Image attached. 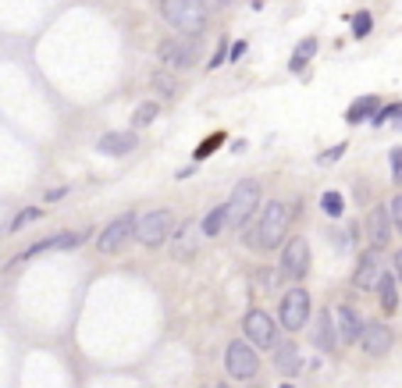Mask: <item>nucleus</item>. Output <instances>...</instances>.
Masks as SVG:
<instances>
[{
  "instance_id": "1",
  "label": "nucleus",
  "mask_w": 402,
  "mask_h": 388,
  "mask_svg": "<svg viewBox=\"0 0 402 388\" xmlns=\"http://www.w3.org/2000/svg\"><path fill=\"white\" fill-rule=\"evenodd\" d=\"M288 225H292V207L281 203V200H271V203H264L256 221L242 228V246L256 249V253L281 249L288 242Z\"/></svg>"
},
{
  "instance_id": "2",
  "label": "nucleus",
  "mask_w": 402,
  "mask_h": 388,
  "mask_svg": "<svg viewBox=\"0 0 402 388\" xmlns=\"http://www.w3.org/2000/svg\"><path fill=\"white\" fill-rule=\"evenodd\" d=\"M256 210H264V189L256 178H242L228 196V228L242 232L246 225L256 221Z\"/></svg>"
},
{
  "instance_id": "3",
  "label": "nucleus",
  "mask_w": 402,
  "mask_h": 388,
  "mask_svg": "<svg viewBox=\"0 0 402 388\" xmlns=\"http://www.w3.org/2000/svg\"><path fill=\"white\" fill-rule=\"evenodd\" d=\"M161 18L182 36H200L207 29V4L203 0H161Z\"/></svg>"
},
{
  "instance_id": "4",
  "label": "nucleus",
  "mask_w": 402,
  "mask_h": 388,
  "mask_svg": "<svg viewBox=\"0 0 402 388\" xmlns=\"http://www.w3.org/2000/svg\"><path fill=\"white\" fill-rule=\"evenodd\" d=\"M175 228H178L175 214H171L168 207H157V210H150V214L139 217V225H136V242L146 246V249H157V246L171 242Z\"/></svg>"
},
{
  "instance_id": "5",
  "label": "nucleus",
  "mask_w": 402,
  "mask_h": 388,
  "mask_svg": "<svg viewBox=\"0 0 402 388\" xmlns=\"http://www.w3.org/2000/svg\"><path fill=\"white\" fill-rule=\"evenodd\" d=\"M278 324L285 331H303L310 324V292L303 285H292L278 299Z\"/></svg>"
},
{
  "instance_id": "6",
  "label": "nucleus",
  "mask_w": 402,
  "mask_h": 388,
  "mask_svg": "<svg viewBox=\"0 0 402 388\" xmlns=\"http://www.w3.org/2000/svg\"><path fill=\"white\" fill-rule=\"evenodd\" d=\"M278 331H281V324H274V317L267 313V310H260V306H253V310H246V317H242V335H246V342L260 352V349H274L278 345Z\"/></svg>"
},
{
  "instance_id": "7",
  "label": "nucleus",
  "mask_w": 402,
  "mask_h": 388,
  "mask_svg": "<svg viewBox=\"0 0 402 388\" xmlns=\"http://www.w3.org/2000/svg\"><path fill=\"white\" fill-rule=\"evenodd\" d=\"M278 274L281 281H303L310 274V242L303 235H288V242L281 246Z\"/></svg>"
},
{
  "instance_id": "8",
  "label": "nucleus",
  "mask_w": 402,
  "mask_h": 388,
  "mask_svg": "<svg viewBox=\"0 0 402 388\" xmlns=\"http://www.w3.org/2000/svg\"><path fill=\"white\" fill-rule=\"evenodd\" d=\"M224 370H228L235 381H249V377H256V370H260V352H256L246 338H235V342H228V349H224Z\"/></svg>"
},
{
  "instance_id": "9",
  "label": "nucleus",
  "mask_w": 402,
  "mask_h": 388,
  "mask_svg": "<svg viewBox=\"0 0 402 388\" xmlns=\"http://www.w3.org/2000/svg\"><path fill=\"white\" fill-rule=\"evenodd\" d=\"M136 225H139V214H132V210L118 214V217L100 232L97 249H100V253H118V249H125L129 242H136Z\"/></svg>"
},
{
  "instance_id": "10",
  "label": "nucleus",
  "mask_w": 402,
  "mask_h": 388,
  "mask_svg": "<svg viewBox=\"0 0 402 388\" xmlns=\"http://www.w3.org/2000/svg\"><path fill=\"white\" fill-rule=\"evenodd\" d=\"M363 228H366V239H370V249H384L391 242V214H388V203H377L366 210L363 217Z\"/></svg>"
},
{
  "instance_id": "11",
  "label": "nucleus",
  "mask_w": 402,
  "mask_h": 388,
  "mask_svg": "<svg viewBox=\"0 0 402 388\" xmlns=\"http://www.w3.org/2000/svg\"><path fill=\"white\" fill-rule=\"evenodd\" d=\"M381 278H384V267H381L377 249H363L359 260H356V271H352V285L359 292H374L381 285Z\"/></svg>"
},
{
  "instance_id": "12",
  "label": "nucleus",
  "mask_w": 402,
  "mask_h": 388,
  "mask_svg": "<svg viewBox=\"0 0 402 388\" xmlns=\"http://www.w3.org/2000/svg\"><path fill=\"white\" fill-rule=\"evenodd\" d=\"M391 342H395V331L384 324V320H363V335H359V349L366 352V356H384L388 349H391Z\"/></svg>"
},
{
  "instance_id": "13",
  "label": "nucleus",
  "mask_w": 402,
  "mask_h": 388,
  "mask_svg": "<svg viewBox=\"0 0 402 388\" xmlns=\"http://www.w3.org/2000/svg\"><path fill=\"white\" fill-rule=\"evenodd\" d=\"M200 235H203V228H200L196 217L182 221V225L175 228V235H171V257H175V260H192L196 249H200Z\"/></svg>"
},
{
  "instance_id": "14",
  "label": "nucleus",
  "mask_w": 402,
  "mask_h": 388,
  "mask_svg": "<svg viewBox=\"0 0 402 388\" xmlns=\"http://www.w3.org/2000/svg\"><path fill=\"white\" fill-rule=\"evenodd\" d=\"M157 58H161L164 72H182L192 65V43L189 40H164L157 47Z\"/></svg>"
},
{
  "instance_id": "15",
  "label": "nucleus",
  "mask_w": 402,
  "mask_h": 388,
  "mask_svg": "<svg viewBox=\"0 0 402 388\" xmlns=\"http://www.w3.org/2000/svg\"><path fill=\"white\" fill-rule=\"evenodd\" d=\"M310 345H313L317 352H335V345H338V328H335V313L320 310V313L313 317V328H310Z\"/></svg>"
},
{
  "instance_id": "16",
  "label": "nucleus",
  "mask_w": 402,
  "mask_h": 388,
  "mask_svg": "<svg viewBox=\"0 0 402 388\" xmlns=\"http://www.w3.org/2000/svg\"><path fill=\"white\" fill-rule=\"evenodd\" d=\"M86 239H89V232H61V235H50V239L33 242L18 260H29V257H40V253H54V249H75V246H82Z\"/></svg>"
},
{
  "instance_id": "17",
  "label": "nucleus",
  "mask_w": 402,
  "mask_h": 388,
  "mask_svg": "<svg viewBox=\"0 0 402 388\" xmlns=\"http://www.w3.org/2000/svg\"><path fill=\"white\" fill-rule=\"evenodd\" d=\"M335 328H338V342H342V345L359 342V335H363V317L356 313V306H352V303L335 306Z\"/></svg>"
},
{
  "instance_id": "18",
  "label": "nucleus",
  "mask_w": 402,
  "mask_h": 388,
  "mask_svg": "<svg viewBox=\"0 0 402 388\" xmlns=\"http://www.w3.org/2000/svg\"><path fill=\"white\" fill-rule=\"evenodd\" d=\"M136 146H139V136L136 132H107L97 143V150L104 157H125V153H136Z\"/></svg>"
},
{
  "instance_id": "19",
  "label": "nucleus",
  "mask_w": 402,
  "mask_h": 388,
  "mask_svg": "<svg viewBox=\"0 0 402 388\" xmlns=\"http://www.w3.org/2000/svg\"><path fill=\"white\" fill-rule=\"evenodd\" d=\"M274 367H278V374L292 377V374L303 367L299 345H295V342H278V345H274Z\"/></svg>"
},
{
  "instance_id": "20",
  "label": "nucleus",
  "mask_w": 402,
  "mask_h": 388,
  "mask_svg": "<svg viewBox=\"0 0 402 388\" xmlns=\"http://www.w3.org/2000/svg\"><path fill=\"white\" fill-rule=\"evenodd\" d=\"M381 111V100L370 93V97H356L352 104H349V111H345V122L349 125H363V122H370L374 114Z\"/></svg>"
},
{
  "instance_id": "21",
  "label": "nucleus",
  "mask_w": 402,
  "mask_h": 388,
  "mask_svg": "<svg viewBox=\"0 0 402 388\" xmlns=\"http://www.w3.org/2000/svg\"><path fill=\"white\" fill-rule=\"evenodd\" d=\"M200 228H203V239H217V235L228 228V203L210 207V210H207V217L200 221Z\"/></svg>"
},
{
  "instance_id": "22",
  "label": "nucleus",
  "mask_w": 402,
  "mask_h": 388,
  "mask_svg": "<svg viewBox=\"0 0 402 388\" xmlns=\"http://www.w3.org/2000/svg\"><path fill=\"white\" fill-rule=\"evenodd\" d=\"M313 54H317V40L313 36H306V40H299V47L292 50V58H288V72H303L310 61H313Z\"/></svg>"
},
{
  "instance_id": "23",
  "label": "nucleus",
  "mask_w": 402,
  "mask_h": 388,
  "mask_svg": "<svg viewBox=\"0 0 402 388\" xmlns=\"http://www.w3.org/2000/svg\"><path fill=\"white\" fill-rule=\"evenodd\" d=\"M377 296H381V310H384V313H395V310H398V285H395V274H384V278H381Z\"/></svg>"
},
{
  "instance_id": "24",
  "label": "nucleus",
  "mask_w": 402,
  "mask_h": 388,
  "mask_svg": "<svg viewBox=\"0 0 402 388\" xmlns=\"http://www.w3.org/2000/svg\"><path fill=\"white\" fill-rule=\"evenodd\" d=\"M320 210H324L327 217H342V214H345V200H342V193H338V189H327V193L320 196Z\"/></svg>"
},
{
  "instance_id": "25",
  "label": "nucleus",
  "mask_w": 402,
  "mask_h": 388,
  "mask_svg": "<svg viewBox=\"0 0 402 388\" xmlns=\"http://www.w3.org/2000/svg\"><path fill=\"white\" fill-rule=\"evenodd\" d=\"M374 33V15L370 11H356L352 15V40H366Z\"/></svg>"
},
{
  "instance_id": "26",
  "label": "nucleus",
  "mask_w": 402,
  "mask_h": 388,
  "mask_svg": "<svg viewBox=\"0 0 402 388\" xmlns=\"http://www.w3.org/2000/svg\"><path fill=\"white\" fill-rule=\"evenodd\" d=\"M157 114H161V107H157L153 100H146V104H139V107H136V114H132V125H136V129H146L150 122H157Z\"/></svg>"
},
{
  "instance_id": "27",
  "label": "nucleus",
  "mask_w": 402,
  "mask_h": 388,
  "mask_svg": "<svg viewBox=\"0 0 402 388\" xmlns=\"http://www.w3.org/2000/svg\"><path fill=\"white\" fill-rule=\"evenodd\" d=\"M224 139H228L224 132H210V136H207V139H203V143L192 150V157H196V161H207V157H210V153H214V150L224 143Z\"/></svg>"
},
{
  "instance_id": "28",
  "label": "nucleus",
  "mask_w": 402,
  "mask_h": 388,
  "mask_svg": "<svg viewBox=\"0 0 402 388\" xmlns=\"http://www.w3.org/2000/svg\"><path fill=\"white\" fill-rule=\"evenodd\" d=\"M398 114H402V104H381V111L370 118V125H374V129H384V125L395 122Z\"/></svg>"
},
{
  "instance_id": "29",
  "label": "nucleus",
  "mask_w": 402,
  "mask_h": 388,
  "mask_svg": "<svg viewBox=\"0 0 402 388\" xmlns=\"http://www.w3.org/2000/svg\"><path fill=\"white\" fill-rule=\"evenodd\" d=\"M40 217H43V210H40V207H26V210L11 221V232H18V228H26V225H33V221H40Z\"/></svg>"
},
{
  "instance_id": "30",
  "label": "nucleus",
  "mask_w": 402,
  "mask_h": 388,
  "mask_svg": "<svg viewBox=\"0 0 402 388\" xmlns=\"http://www.w3.org/2000/svg\"><path fill=\"white\" fill-rule=\"evenodd\" d=\"M388 214H391V228L402 235V193H395V196L388 200Z\"/></svg>"
},
{
  "instance_id": "31",
  "label": "nucleus",
  "mask_w": 402,
  "mask_h": 388,
  "mask_svg": "<svg viewBox=\"0 0 402 388\" xmlns=\"http://www.w3.org/2000/svg\"><path fill=\"white\" fill-rule=\"evenodd\" d=\"M388 164H391V178H395V185H402V150H398V146L388 153Z\"/></svg>"
},
{
  "instance_id": "32",
  "label": "nucleus",
  "mask_w": 402,
  "mask_h": 388,
  "mask_svg": "<svg viewBox=\"0 0 402 388\" xmlns=\"http://www.w3.org/2000/svg\"><path fill=\"white\" fill-rule=\"evenodd\" d=\"M228 54H232V50H228V36H224V40L217 43V50H214V58H210V65H207V68H210V72H214V68H221Z\"/></svg>"
},
{
  "instance_id": "33",
  "label": "nucleus",
  "mask_w": 402,
  "mask_h": 388,
  "mask_svg": "<svg viewBox=\"0 0 402 388\" xmlns=\"http://www.w3.org/2000/svg\"><path fill=\"white\" fill-rule=\"evenodd\" d=\"M153 86H157L164 97H171V93H175V82L168 79V72H157V75H153Z\"/></svg>"
},
{
  "instance_id": "34",
  "label": "nucleus",
  "mask_w": 402,
  "mask_h": 388,
  "mask_svg": "<svg viewBox=\"0 0 402 388\" xmlns=\"http://www.w3.org/2000/svg\"><path fill=\"white\" fill-rule=\"evenodd\" d=\"M342 153H345V143H338V146H331L327 153H320V164H335V161H342Z\"/></svg>"
},
{
  "instance_id": "35",
  "label": "nucleus",
  "mask_w": 402,
  "mask_h": 388,
  "mask_svg": "<svg viewBox=\"0 0 402 388\" xmlns=\"http://www.w3.org/2000/svg\"><path fill=\"white\" fill-rule=\"evenodd\" d=\"M242 54H246V43H242V40H239V43H235V47H232V54H228V61H239V58H242Z\"/></svg>"
},
{
  "instance_id": "36",
  "label": "nucleus",
  "mask_w": 402,
  "mask_h": 388,
  "mask_svg": "<svg viewBox=\"0 0 402 388\" xmlns=\"http://www.w3.org/2000/svg\"><path fill=\"white\" fill-rule=\"evenodd\" d=\"M391 264H395V267H391V271H395V278L402 281V249H398V253L391 257Z\"/></svg>"
},
{
  "instance_id": "37",
  "label": "nucleus",
  "mask_w": 402,
  "mask_h": 388,
  "mask_svg": "<svg viewBox=\"0 0 402 388\" xmlns=\"http://www.w3.org/2000/svg\"><path fill=\"white\" fill-rule=\"evenodd\" d=\"M395 129H402V114H398V118H395Z\"/></svg>"
},
{
  "instance_id": "38",
  "label": "nucleus",
  "mask_w": 402,
  "mask_h": 388,
  "mask_svg": "<svg viewBox=\"0 0 402 388\" xmlns=\"http://www.w3.org/2000/svg\"><path fill=\"white\" fill-rule=\"evenodd\" d=\"M281 388H295V384H288V381H285V384H281Z\"/></svg>"
},
{
  "instance_id": "39",
  "label": "nucleus",
  "mask_w": 402,
  "mask_h": 388,
  "mask_svg": "<svg viewBox=\"0 0 402 388\" xmlns=\"http://www.w3.org/2000/svg\"><path fill=\"white\" fill-rule=\"evenodd\" d=\"M217 388H232V384H217Z\"/></svg>"
}]
</instances>
